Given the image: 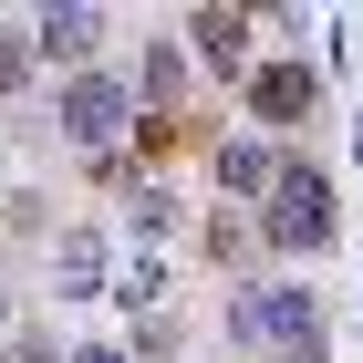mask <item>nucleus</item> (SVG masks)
Here are the masks:
<instances>
[{
	"mask_svg": "<svg viewBox=\"0 0 363 363\" xmlns=\"http://www.w3.org/2000/svg\"><path fill=\"white\" fill-rule=\"evenodd\" d=\"M11 322H21V301H11V280H0V342H11Z\"/></svg>",
	"mask_w": 363,
	"mask_h": 363,
	"instance_id": "obj_18",
	"label": "nucleus"
},
{
	"mask_svg": "<svg viewBox=\"0 0 363 363\" xmlns=\"http://www.w3.org/2000/svg\"><path fill=\"white\" fill-rule=\"evenodd\" d=\"M104 31H114V21L94 11V0H62V11H31V62L73 84V73H94V52H104Z\"/></svg>",
	"mask_w": 363,
	"mask_h": 363,
	"instance_id": "obj_6",
	"label": "nucleus"
},
{
	"mask_svg": "<svg viewBox=\"0 0 363 363\" xmlns=\"http://www.w3.org/2000/svg\"><path fill=\"white\" fill-rule=\"evenodd\" d=\"M208 167H218V208H259V197L280 187V145L270 135H228Z\"/></svg>",
	"mask_w": 363,
	"mask_h": 363,
	"instance_id": "obj_7",
	"label": "nucleus"
},
{
	"mask_svg": "<svg viewBox=\"0 0 363 363\" xmlns=\"http://www.w3.org/2000/svg\"><path fill=\"white\" fill-rule=\"evenodd\" d=\"M114 311H125V322H145V311H177V280H167V259H156V250H135L125 270H114Z\"/></svg>",
	"mask_w": 363,
	"mask_h": 363,
	"instance_id": "obj_11",
	"label": "nucleus"
},
{
	"mask_svg": "<svg viewBox=\"0 0 363 363\" xmlns=\"http://www.w3.org/2000/svg\"><path fill=\"white\" fill-rule=\"evenodd\" d=\"M239 104H250L259 135H291V125L322 114V62H311V52H270L250 84H239Z\"/></svg>",
	"mask_w": 363,
	"mask_h": 363,
	"instance_id": "obj_4",
	"label": "nucleus"
},
{
	"mask_svg": "<svg viewBox=\"0 0 363 363\" xmlns=\"http://www.w3.org/2000/svg\"><path fill=\"white\" fill-rule=\"evenodd\" d=\"M62 363H135V353H125V342H73Z\"/></svg>",
	"mask_w": 363,
	"mask_h": 363,
	"instance_id": "obj_17",
	"label": "nucleus"
},
{
	"mask_svg": "<svg viewBox=\"0 0 363 363\" xmlns=\"http://www.w3.org/2000/svg\"><path fill=\"white\" fill-rule=\"evenodd\" d=\"M177 218H187V197H177L167 177H135V187H125V228H135L145 250H156V239H167Z\"/></svg>",
	"mask_w": 363,
	"mask_h": 363,
	"instance_id": "obj_12",
	"label": "nucleus"
},
{
	"mask_svg": "<svg viewBox=\"0 0 363 363\" xmlns=\"http://www.w3.org/2000/svg\"><path fill=\"white\" fill-rule=\"evenodd\" d=\"M31 73H42V62H31V31H21V42H0V104H21Z\"/></svg>",
	"mask_w": 363,
	"mask_h": 363,
	"instance_id": "obj_15",
	"label": "nucleus"
},
{
	"mask_svg": "<svg viewBox=\"0 0 363 363\" xmlns=\"http://www.w3.org/2000/svg\"><path fill=\"white\" fill-rule=\"evenodd\" d=\"M197 250H208V270H228V291H239V280H259V218L250 208H208Z\"/></svg>",
	"mask_w": 363,
	"mask_h": 363,
	"instance_id": "obj_9",
	"label": "nucleus"
},
{
	"mask_svg": "<svg viewBox=\"0 0 363 363\" xmlns=\"http://www.w3.org/2000/svg\"><path fill=\"white\" fill-rule=\"evenodd\" d=\"M187 363H197V353H187Z\"/></svg>",
	"mask_w": 363,
	"mask_h": 363,
	"instance_id": "obj_19",
	"label": "nucleus"
},
{
	"mask_svg": "<svg viewBox=\"0 0 363 363\" xmlns=\"http://www.w3.org/2000/svg\"><path fill=\"white\" fill-rule=\"evenodd\" d=\"M125 353L135 363H187V311H145L135 333H125Z\"/></svg>",
	"mask_w": 363,
	"mask_h": 363,
	"instance_id": "obj_13",
	"label": "nucleus"
},
{
	"mask_svg": "<svg viewBox=\"0 0 363 363\" xmlns=\"http://www.w3.org/2000/svg\"><path fill=\"white\" fill-rule=\"evenodd\" d=\"M333 239H342L333 167H322V156H280V187L259 197V250H280V259H322Z\"/></svg>",
	"mask_w": 363,
	"mask_h": 363,
	"instance_id": "obj_1",
	"label": "nucleus"
},
{
	"mask_svg": "<svg viewBox=\"0 0 363 363\" xmlns=\"http://www.w3.org/2000/svg\"><path fill=\"white\" fill-rule=\"evenodd\" d=\"M42 291H52V311H73V301H114V239H104L94 218L52 228V239H42Z\"/></svg>",
	"mask_w": 363,
	"mask_h": 363,
	"instance_id": "obj_3",
	"label": "nucleus"
},
{
	"mask_svg": "<svg viewBox=\"0 0 363 363\" xmlns=\"http://www.w3.org/2000/svg\"><path fill=\"white\" fill-rule=\"evenodd\" d=\"M52 135L73 145V156H114V145L135 135V73H114V62L73 73V84L52 94Z\"/></svg>",
	"mask_w": 363,
	"mask_h": 363,
	"instance_id": "obj_2",
	"label": "nucleus"
},
{
	"mask_svg": "<svg viewBox=\"0 0 363 363\" xmlns=\"http://www.w3.org/2000/svg\"><path fill=\"white\" fill-rule=\"evenodd\" d=\"M218 342H228V353H270V342H280V322H270V280L218 291Z\"/></svg>",
	"mask_w": 363,
	"mask_h": 363,
	"instance_id": "obj_10",
	"label": "nucleus"
},
{
	"mask_svg": "<svg viewBox=\"0 0 363 363\" xmlns=\"http://www.w3.org/2000/svg\"><path fill=\"white\" fill-rule=\"evenodd\" d=\"M177 42H187V62H197V73H218V84H250V73H259V52H250L259 21H250V11H218V0H208V11L177 21Z\"/></svg>",
	"mask_w": 363,
	"mask_h": 363,
	"instance_id": "obj_5",
	"label": "nucleus"
},
{
	"mask_svg": "<svg viewBox=\"0 0 363 363\" xmlns=\"http://www.w3.org/2000/svg\"><path fill=\"white\" fill-rule=\"evenodd\" d=\"M177 104H187V42H135V114L177 125Z\"/></svg>",
	"mask_w": 363,
	"mask_h": 363,
	"instance_id": "obj_8",
	"label": "nucleus"
},
{
	"mask_svg": "<svg viewBox=\"0 0 363 363\" xmlns=\"http://www.w3.org/2000/svg\"><path fill=\"white\" fill-rule=\"evenodd\" d=\"M73 353V342L52 333V311H21V322H11V342H0V363H62Z\"/></svg>",
	"mask_w": 363,
	"mask_h": 363,
	"instance_id": "obj_14",
	"label": "nucleus"
},
{
	"mask_svg": "<svg viewBox=\"0 0 363 363\" xmlns=\"http://www.w3.org/2000/svg\"><path fill=\"white\" fill-rule=\"evenodd\" d=\"M42 208H52V197H31V187H21V197H0V218L21 228V239H42V228H52V218H42Z\"/></svg>",
	"mask_w": 363,
	"mask_h": 363,
	"instance_id": "obj_16",
	"label": "nucleus"
}]
</instances>
